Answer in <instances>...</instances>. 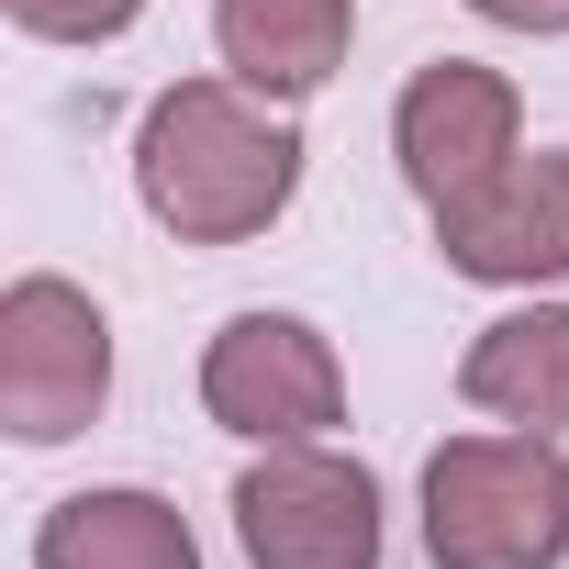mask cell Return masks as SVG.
<instances>
[{"mask_svg":"<svg viewBox=\"0 0 569 569\" xmlns=\"http://www.w3.org/2000/svg\"><path fill=\"white\" fill-rule=\"evenodd\" d=\"M436 246L469 279H569V157H513L469 201H436Z\"/></svg>","mask_w":569,"mask_h":569,"instance_id":"obj_7","label":"cell"},{"mask_svg":"<svg viewBox=\"0 0 569 569\" xmlns=\"http://www.w3.org/2000/svg\"><path fill=\"white\" fill-rule=\"evenodd\" d=\"M436 569H558L569 558V458L547 436H447L425 458Z\"/></svg>","mask_w":569,"mask_h":569,"instance_id":"obj_2","label":"cell"},{"mask_svg":"<svg viewBox=\"0 0 569 569\" xmlns=\"http://www.w3.org/2000/svg\"><path fill=\"white\" fill-rule=\"evenodd\" d=\"M112 391V325L90 291L68 279H12V302H0V413H12L23 447H57L101 413Z\"/></svg>","mask_w":569,"mask_h":569,"instance_id":"obj_4","label":"cell"},{"mask_svg":"<svg viewBox=\"0 0 569 569\" xmlns=\"http://www.w3.org/2000/svg\"><path fill=\"white\" fill-rule=\"evenodd\" d=\"M34 569H201V547L157 491H79L34 525Z\"/></svg>","mask_w":569,"mask_h":569,"instance_id":"obj_10","label":"cell"},{"mask_svg":"<svg viewBox=\"0 0 569 569\" xmlns=\"http://www.w3.org/2000/svg\"><path fill=\"white\" fill-rule=\"evenodd\" d=\"M134 190L179 246H246L291 212L302 134L279 112H257L246 79H179L134 134Z\"/></svg>","mask_w":569,"mask_h":569,"instance_id":"obj_1","label":"cell"},{"mask_svg":"<svg viewBox=\"0 0 569 569\" xmlns=\"http://www.w3.org/2000/svg\"><path fill=\"white\" fill-rule=\"evenodd\" d=\"M234 536L257 569H380V480L325 447H268L234 480Z\"/></svg>","mask_w":569,"mask_h":569,"instance_id":"obj_3","label":"cell"},{"mask_svg":"<svg viewBox=\"0 0 569 569\" xmlns=\"http://www.w3.org/2000/svg\"><path fill=\"white\" fill-rule=\"evenodd\" d=\"M146 12V0H12V23L23 34H57V46H101V34H123Z\"/></svg>","mask_w":569,"mask_h":569,"instance_id":"obj_11","label":"cell"},{"mask_svg":"<svg viewBox=\"0 0 569 569\" xmlns=\"http://www.w3.org/2000/svg\"><path fill=\"white\" fill-rule=\"evenodd\" d=\"M201 402H212V425H234L257 447H313L347 413V369L302 313H234L201 358Z\"/></svg>","mask_w":569,"mask_h":569,"instance_id":"obj_5","label":"cell"},{"mask_svg":"<svg viewBox=\"0 0 569 569\" xmlns=\"http://www.w3.org/2000/svg\"><path fill=\"white\" fill-rule=\"evenodd\" d=\"M391 146H402V179L425 201H469L480 179L513 168V79H491L469 57L425 68L402 90V112H391Z\"/></svg>","mask_w":569,"mask_h":569,"instance_id":"obj_6","label":"cell"},{"mask_svg":"<svg viewBox=\"0 0 569 569\" xmlns=\"http://www.w3.org/2000/svg\"><path fill=\"white\" fill-rule=\"evenodd\" d=\"M347 34L358 12L347 0H212V46L223 68L257 90V101H302L347 68Z\"/></svg>","mask_w":569,"mask_h":569,"instance_id":"obj_8","label":"cell"},{"mask_svg":"<svg viewBox=\"0 0 569 569\" xmlns=\"http://www.w3.org/2000/svg\"><path fill=\"white\" fill-rule=\"evenodd\" d=\"M458 391H469L480 413L525 425V436H558V425H569V313H558V302H536V313L480 325V347H469Z\"/></svg>","mask_w":569,"mask_h":569,"instance_id":"obj_9","label":"cell"},{"mask_svg":"<svg viewBox=\"0 0 569 569\" xmlns=\"http://www.w3.org/2000/svg\"><path fill=\"white\" fill-rule=\"evenodd\" d=\"M469 12L502 34H569V0H469Z\"/></svg>","mask_w":569,"mask_h":569,"instance_id":"obj_12","label":"cell"}]
</instances>
